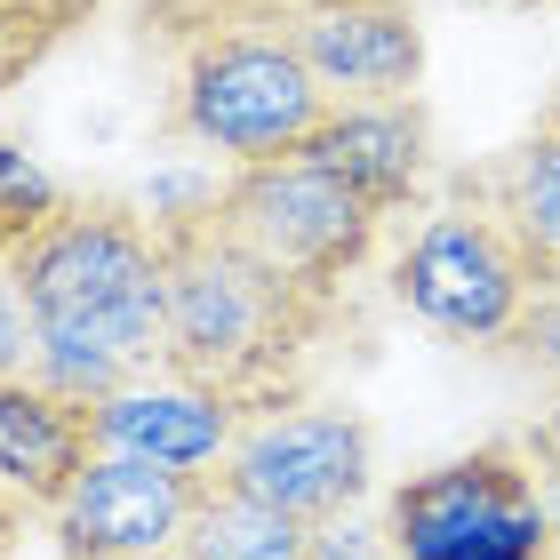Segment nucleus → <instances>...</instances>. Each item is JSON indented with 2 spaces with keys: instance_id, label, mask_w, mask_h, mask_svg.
Wrapping results in <instances>:
<instances>
[{
  "instance_id": "obj_1",
  "label": "nucleus",
  "mask_w": 560,
  "mask_h": 560,
  "mask_svg": "<svg viewBox=\"0 0 560 560\" xmlns=\"http://www.w3.org/2000/svg\"><path fill=\"white\" fill-rule=\"evenodd\" d=\"M9 280L33 313V376L65 400H105L161 369L168 265L161 233L137 200L65 192L33 233L9 248Z\"/></svg>"
},
{
  "instance_id": "obj_2",
  "label": "nucleus",
  "mask_w": 560,
  "mask_h": 560,
  "mask_svg": "<svg viewBox=\"0 0 560 560\" xmlns=\"http://www.w3.org/2000/svg\"><path fill=\"white\" fill-rule=\"evenodd\" d=\"M152 233H161V265H168L161 376L233 400L241 417L289 409L304 393L313 352L345 328V304H320L296 280H280L209 209L161 217Z\"/></svg>"
},
{
  "instance_id": "obj_3",
  "label": "nucleus",
  "mask_w": 560,
  "mask_h": 560,
  "mask_svg": "<svg viewBox=\"0 0 560 560\" xmlns=\"http://www.w3.org/2000/svg\"><path fill=\"white\" fill-rule=\"evenodd\" d=\"M168 33V137L224 168L289 161L320 129L328 96L265 16H144Z\"/></svg>"
},
{
  "instance_id": "obj_4",
  "label": "nucleus",
  "mask_w": 560,
  "mask_h": 560,
  "mask_svg": "<svg viewBox=\"0 0 560 560\" xmlns=\"http://www.w3.org/2000/svg\"><path fill=\"white\" fill-rule=\"evenodd\" d=\"M209 217L248 248V257H265L280 280H296V289L320 296V304H345L352 272H361L376 257V241H385V217H376L352 185H337L328 168H313L304 152L257 161V168H224Z\"/></svg>"
},
{
  "instance_id": "obj_5",
  "label": "nucleus",
  "mask_w": 560,
  "mask_h": 560,
  "mask_svg": "<svg viewBox=\"0 0 560 560\" xmlns=\"http://www.w3.org/2000/svg\"><path fill=\"white\" fill-rule=\"evenodd\" d=\"M376 521L400 560H552V521L521 432L409 472Z\"/></svg>"
},
{
  "instance_id": "obj_6",
  "label": "nucleus",
  "mask_w": 560,
  "mask_h": 560,
  "mask_svg": "<svg viewBox=\"0 0 560 560\" xmlns=\"http://www.w3.org/2000/svg\"><path fill=\"white\" fill-rule=\"evenodd\" d=\"M528 296H537V272H528L521 241L465 185H448V200H432L424 224L393 257V304L448 345H504L521 328Z\"/></svg>"
},
{
  "instance_id": "obj_7",
  "label": "nucleus",
  "mask_w": 560,
  "mask_h": 560,
  "mask_svg": "<svg viewBox=\"0 0 560 560\" xmlns=\"http://www.w3.org/2000/svg\"><path fill=\"white\" fill-rule=\"evenodd\" d=\"M217 489L265 504V513L296 521V528L345 521L376 489V432L361 409L289 400V409H265L233 432V448L217 465Z\"/></svg>"
},
{
  "instance_id": "obj_8",
  "label": "nucleus",
  "mask_w": 560,
  "mask_h": 560,
  "mask_svg": "<svg viewBox=\"0 0 560 560\" xmlns=\"http://www.w3.org/2000/svg\"><path fill=\"white\" fill-rule=\"evenodd\" d=\"M209 480L217 472H168V465H144V456L96 448L81 480L65 489V504L48 513L57 560H176Z\"/></svg>"
},
{
  "instance_id": "obj_9",
  "label": "nucleus",
  "mask_w": 560,
  "mask_h": 560,
  "mask_svg": "<svg viewBox=\"0 0 560 560\" xmlns=\"http://www.w3.org/2000/svg\"><path fill=\"white\" fill-rule=\"evenodd\" d=\"M289 48L320 81L328 105H385L417 96L424 81V24L409 0H328V9H289L280 16Z\"/></svg>"
},
{
  "instance_id": "obj_10",
  "label": "nucleus",
  "mask_w": 560,
  "mask_h": 560,
  "mask_svg": "<svg viewBox=\"0 0 560 560\" xmlns=\"http://www.w3.org/2000/svg\"><path fill=\"white\" fill-rule=\"evenodd\" d=\"M313 168L352 185L376 217L424 209L432 192V113L417 96H385V105H328L320 129L296 144Z\"/></svg>"
},
{
  "instance_id": "obj_11",
  "label": "nucleus",
  "mask_w": 560,
  "mask_h": 560,
  "mask_svg": "<svg viewBox=\"0 0 560 560\" xmlns=\"http://www.w3.org/2000/svg\"><path fill=\"white\" fill-rule=\"evenodd\" d=\"M248 417L233 400L200 393V385H176V376H137V385H120L105 400H89V432L96 448L113 456H144V465H168V472H217L224 448H233V432Z\"/></svg>"
},
{
  "instance_id": "obj_12",
  "label": "nucleus",
  "mask_w": 560,
  "mask_h": 560,
  "mask_svg": "<svg viewBox=\"0 0 560 560\" xmlns=\"http://www.w3.org/2000/svg\"><path fill=\"white\" fill-rule=\"evenodd\" d=\"M480 209H497V224L521 241L537 289H560V89L545 96V113L480 168H456Z\"/></svg>"
},
{
  "instance_id": "obj_13",
  "label": "nucleus",
  "mask_w": 560,
  "mask_h": 560,
  "mask_svg": "<svg viewBox=\"0 0 560 560\" xmlns=\"http://www.w3.org/2000/svg\"><path fill=\"white\" fill-rule=\"evenodd\" d=\"M89 456H96L89 400H65L40 376H0V489L48 521Z\"/></svg>"
},
{
  "instance_id": "obj_14",
  "label": "nucleus",
  "mask_w": 560,
  "mask_h": 560,
  "mask_svg": "<svg viewBox=\"0 0 560 560\" xmlns=\"http://www.w3.org/2000/svg\"><path fill=\"white\" fill-rule=\"evenodd\" d=\"M176 560H304V528L209 480V497H200V513L185 528V545H176Z\"/></svg>"
},
{
  "instance_id": "obj_15",
  "label": "nucleus",
  "mask_w": 560,
  "mask_h": 560,
  "mask_svg": "<svg viewBox=\"0 0 560 560\" xmlns=\"http://www.w3.org/2000/svg\"><path fill=\"white\" fill-rule=\"evenodd\" d=\"M96 0H0V96L24 89L57 48L89 24Z\"/></svg>"
},
{
  "instance_id": "obj_16",
  "label": "nucleus",
  "mask_w": 560,
  "mask_h": 560,
  "mask_svg": "<svg viewBox=\"0 0 560 560\" xmlns=\"http://www.w3.org/2000/svg\"><path fill=\"white\" fill-rule=\"evenodd\" d=\"M504 352H513V361L560 400V289H537V296H528V313H521L513 337H504Z\"/></svg>"
},
{
  "instance_id": "obj_17",
  "label": "nucleus",
  "mask_w": 560,
  "mask_h": 560,
  "mask_svg": "<svg viewBox=\"0 0 560 560\" xmlns=\"http://www.w3.org/2000/svg\"><path fill=\"white\" fill-rule=\"evenodd\" d=\"M304 560H400V552H393V537H385V521L345 513V521L304 528Z\"/></svg>"
},
{
  "instance_id": "obj_18",
  "label": "nucleus",
  "mask_w": 560,
  "mask_h": 560,
  "mask_svg": "<svg viewBox=\"0 0 560 560\" xmlns=\"http://www.w3.org/2000/svg\"><path fill=\"white\" fill-rule=\"evenodd\" d=\"M33 361H40V345H33V313H24L16 280H9V265H0V376H33Z\"/></svg>"
},
{
  "instance_id": "obj_19",
  "label": "nucleus",
  "mask_w": 560,
  "mask_h": 560,
  "mask_svg": "<svg viewBox=\"0 0 560 560\" xmlns=\"http://www.w3.org/2000/svg\"><path fill=\"white\" fill-rule=\"evenodd\" d=\"M521 448H528V465H537V497H545V521H552V552H560V432L537 417V424H521Z\"/></svg>"
},
{
  "instance_id": "obj_20",
  "label": "nucleus",
  "mask_w": 560,
  "mask_h": 560,
  "mask_svg": "<svg viewBox=\"0 0 560 560\" xmlns=\"http://www.w3.org/2000/svg\"><path fill=\"white\" fill-rule=\"evenodd\" d=\"M24 521H33V504H24V497H9V489H0V560H9V552L24 545Z\"/></svg>"
},
{
  "instance_id": "obj_21",
  "label": "nucleus",
  "mask_w": 560,
  "mask_h": 560,
  "mask_svg": "<svg viewBox=\"0 0 560 560\" xmlns=\"http://www.w3.org/2000/svg\"><path fill=\"white\" fill-rule=\"evenodd\" d=\"M465 9H497V16H545L560 0H465Z\"/></svg>"
},
{
  "instance_id": "obj_22",
  "label": "nucleus",
  "mask_w": 560,
  "mask_h": 560,
  "mask_svg": "<svg viewBox=\"0 0 560 560\" xmlns=\"http://www.w3.org/2000/svg\"><path fill=\"white\" fill-rule=\"evenodd\" d=\"M24 233H33V224H16V217H0V265H9V248H16Z\"/></svg>"
},
{
  "instance_id": "obj_23",
  "label": "nucleus",
  "mask_w": 560,
  "mask_h": 560,
  "mask_svg": "<svg viewBox=\"0 0 560 560\" xmlns=\"http://www.w3.org/2000/svg\"><path fill=\"white\" fill-rule=\"evenodd\" d=\"M552 560H560V552H552Z\"/></svg>"
}]
</instances>
